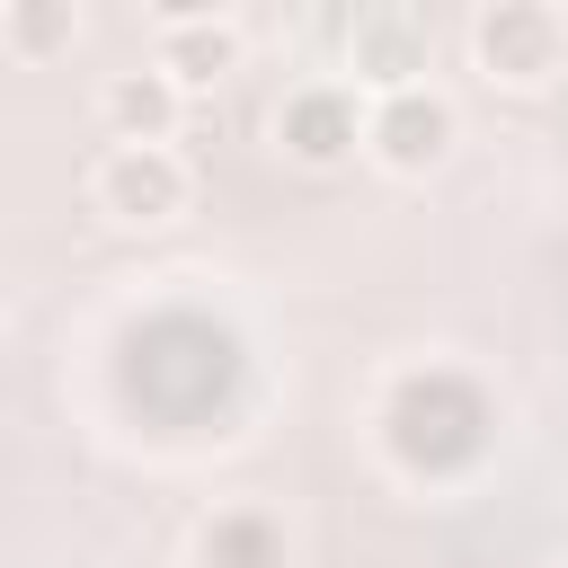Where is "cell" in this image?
Segmentation results:
<instances>
[{
	"instance_id": "1",
	"label": "cell",
	"mask_w": 568,
	"mask_h": 568,
	"mask_svg": "<svg viewBox=\"0 0 568 568\" xmlns=\"http://www.w3.org/2000/svg\"><path fill=\"white\" fill-rule=\"evenodd\" d=\"M470 53L506 89H550L568 71V9H550V0H479L470 9Z\"/></svg>"
},
{
	"instance_id": "2",
	"label": "cell",
	"mask_w": 568,
	"mask_h": 568,
	"mask_svg": "<svg viewBox=\"0 0 568 568\" xmlns=\"http://www.w3.org/2000/svg\"><path fill=\"white\" fill-rule=\"evenodd\" d=\"M453 142H462V115H453V98H444L435 80L390 89V98H364V160H382L390 178H426V169H444Z\"/></svg>"
},
{
	"instance_id": "3",
	"label": "cell",
	"mask_w": 568,
	"mask_h": 568,
	"mask_svg": "<svg viewBox=\"0 0 568 568\" xmlns=\"http://www.w3.org/2000/svg\"><path fill=\"white\" fill-rule=\"evenodd\" d=\"M186 160L169 151V142H115L106 160H98V178H89V195H98V213L106 222H124V231H160V222H178L186 213Z\"/></svg>"
},
{
	"instance_id": "4",
	"label": "cell",
	"mask_w": 568,
	"mask_h": 568,
	"mask_svg": "<svg viewBox=\"0 0 568 568\" xmlns=\"http://www.w3.org/2000/svg\"><path fill=\"white\" fill-rule=\"evenodd\" d=\"M275 142H284V160H302V169L355 160V151H364V89H355V80H302V89H284Z\"/></svg>"
},
{
	"instance_id": "5",
	"label": "cell",
	"mask_w": 568,
	"mask_h": 568,
	"mask_svg": "<svg viewBox=\"0 0 568 568\" xmlns=\"http://www.w3.org/2000/svg\"><path fill=\"white\" fill-rule=\"evenodd\" d=\"M346 71L364 98H390V89H417L435 71V36L417 9H355L346 18Z\"/></svg>"
},
{
	"instance_id": "6",
	"label": "cell",
	"mask_w": 568,
	"mask_h": 568,
	"mask_svg": "<svg viewBox=\"0 0 568 568\" xmlns=\"http://www.w3.org/2000/svg\"><path fill=\"white\" fill-rule=\"evenodd\" d=\"M151 71H169L186 98L213 89L222 71H240V18H231V9H160V27H151Z\"/></svg>"
},
{
	"instance_id": "7",
	"label": "cell",
	"mask_w": 568,
	"mask_h": 568,
	"mask_svg": "<svg viewBox=\"0 0 568 568\" xmlns=\"http://www.w3.org/2000/svg\"><path fill=\"white\" fill-rule=\"evenodd\" d=\"M98 115H106V133L115 142H178V124H186V89L169 80V71H115L106 89H98Z\"/></svg>"
},
{
	"instance_id": "8",
	"label": "cell",
	"mask_w": 568,
	"mask_h": 568,
	"mask_svg": "<svg viewBox=\"0 0 568 568\" xmlns=\"http://www.w3.org/2000/svg\"><path fill=\"white\" fill-rule=\"evenodd\" d=\"M0 44H9L18 62L71 53V44H80V9H71V0H18V9H0Z\"/></svg>"
},
{
	"instance_id": "9",
	"label": "cell",
	"mask_w": 568,
	"mask_h": 568,
	"mask_svg": "<svg viewBox=\"0 0 568 568\" xmlns=\"http://www.w3.org/2000/svg\"><path fill=\"white\" fill-rule=\"evenodd\" d=\"M195 550H204V568H284V541L266 515H213L195 532Z\"/></svg>"
}]
</instances>
